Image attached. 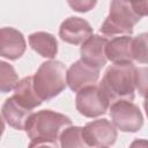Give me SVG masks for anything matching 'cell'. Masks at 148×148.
<instances>
[{
    "instance_id": "6da1fadb",
    "label": "cell",
    "mask_w": 148,
    "mask_h": 148,
    "mask_svg": "<svg viewBox=\"0 0 148 148\" xmlns=\"http://www.w3.org/2000/svg\"><path fill=\"white\" fill-rule=\"evenodd\" d=\"M71 125L69 117L52 110H40L31 113L24 131L30 139V147H59L62 131Z\"/></svg>"
},
{
    "instance_id": "7a4b0ae2",
    "label": "cell",
    "mask_w": 148,
    "mask_h": 148,
    "mask_svg": "<svg viewBox=\"0 0 148 148\" xmlns=\"http://www.w3.org/2000/svg\"><path fill=\"white\" fill-rule=\"evenodd\" d=\"M136 67L133 62L109 66L98 84L110 105L117 101H133L135 92Z\"/></svg>"
},
{
    "instance_id": "3957f363",
    "label": "cell",
    "mask_w": 148,
    "mask_h": 148,
    "mask_svg": "<svg viewBox=\"0 0 148 148\" xmlns=\"http://www.w3.org/2000/svg\"><path fill=\"white\" fill-rule=\"evenodd\" d=\"M67 86V69L59 60L43 62L34 75V87L43 101L58 96Z\"/></svg>"
},
{
    "instance_id": "277c9868",
    "label": "cell",
    "mask_w": 148,
    "mask_h": 148,
    "mask_svg": "<svg viewBox=\"0 0 148 148\" xmlns=\"http://www.w3.org/2000/svg\"><path fill=\"white\" fill-rule=\"evenodd\" d=\"M141 20L125 0H112L110 13L102 23L99 31L104 36L132 35L134 25Z\"/></svg>"
},
{
    "instance_id": "5b68a950",
    "label": "cell",
    "mask_w": 148,
    "mask_h": 148,
    "mask_svg": "<svg viewBox=\"0 0 148 148\" xmlns=\"http://www.w3.org/2000/svg\"><path fill=\"white\" fill-rule=\"evenodd\" d=\"M75 106L80 114L87 118H96L106 113L110 103L99 86L92 84L76 92Z\"/></svg>"
},
{
    "instance_id": "8992f818",
    "label": "cell",
    "mask_w": 148,
    "mask_h": 148,
    "mask_svg": "<svg viewBox=\"0 0 148 148\" xmlns=\"http://www.w3.org/2000/svg\"><path fill=\"white\" fill-rule=\"evenodd\" d=\"M113 125L121 132H138L143 125L142 113L132 101H117L110 105Z\"/></svg>"
},
{
    "instance_id": "52a82bcc",
    "label": "cell",
    "mask_w": 148,
    "mask_h": 148,
    "mask_svg": "<svg viewBox=\"0 0 148 148\" xmlns=\"http://www.w3.org/2000/svg\"><path fill=\"white\" fill-rule=\"evenodd\" d=\"M84 142L88 147H110L118 136L116 126L108 119H97L86 124L82 130Z\"/></svg>"
},
{
    "instance_id": "ba28073f",
    "label": "cell",
    "mask_w": 148,
    "mask_h": 148,
    "mask_svg": "<svg viewBox=\"0 0 148 148\" xmlns=\"http://www.w3.org/2000/svg\"><path fill=\"white\" fill-rule=\"evenodd\" d=\"M99 79V68L92 67L82 59L76 60L67 69V86L74 92L96 84Z\"/></svg>"
},
{
    "instance_id": "9c48e42d",
    "label": "cell",
    "mask_w": 148,
    "mask_h": 148,
    "mask_svg": "<svg viewBox=\"0 0 148 148\" xmlns=\"http://www.w3.org/2000/svg\"><path fill=\"white\" fill-rule=\"evenodd\" d=\"M92 35V28L88 21L77 16L66 18L59 28V37L68 44H82Z\"/></svg>"
},
{
    "instance_id": "30bf717a",
    "label": "cell",
    "mask_w": 148,
    "mask_h": 148,
    "mask_svg": "<svg viewBox=\"0 0 148 148\" xmlns=\"http://www.w3.org/2000/svg\"><path fill=\"white\" fill-rule=\"evenodd\" d=\"M27 49L24 36L21 31L12 27H5L0 30V54L9 60H17L23 56Z\"/></svg>"
},
{
    "instance_id": "8fae6325",
    "label": "cell",
    "mask_w": 148,
    "mask_h": 148,
    "mask_svg": "<svg viewBox=\"0 0 148 148\" xmlns=\"http://www.w3.org/2000/svg\"><path fill=\"white\" fill-rule=\"evenodd\" d=\"M108 42L109 39L106 37L92 34L88 39H86L81 44L80 47L81 59L88 65L101 69L106 64L108 60L105 54Z\"/></svg>"
},
{
    "instance_id": "7c38bea8",
    "label": "cell",
    "mask_w": 148,
    "mask_h": 148,
    "mask_svg": "<svg viewBox=\"0 0 148 148\" xmlns=\"http://www.w3.org/2000/svg\"><path fill=\"white\" fill-rule=\"evenodd\" d=\"M132 44L133 38L131 37V35H123L111 38L108 42L105 49L108 60L113 64L132 62L134 60Z\"/></svg>"
},
{
    "instance_id": "4fadbf2b",
    "label": "cell",
    "mask_w": 148,
    "mask_h": 148,
    "mask_svg": "<svg viewBox=\"0 0 148 148\" xmlns=\"http://www.w3.org/2000/svg\"><path fill=\"white\" fill-rule=\"evenodd\" d=\"M32 111L22 106L17 103L13 97L7 98L1 108V117L2 119L13 128L23 131L25 130L27 121L31 116Z\"/></svg>"
},
{
    "instance_id": "5bb4252c",
    "label": "cell",
    "mask_w": 148,
    "mask_h": 148,
    "mask_svg": "<svg viewBox=\"0 0 148 148\" xmlns=\"http://www.w3.org/2000/svg\"><path fill=\"white\" fill-rule=\"evenodd\" d=\"M17 103L22 106L34 110L35 108L39 106L43 99L38 96L34 87V76H25L18 81L14 89V94L12 96Z\"/></svg>"
},
{
    "instance_id": "9a60e30c",
    "label": "cell",
    "mask_w": 148,
    "mask_h": 148,
    "mask_svg": "<svg viewBox=\"0 0 148 148\" xmlns=\"http://www.w3.org/2000/svg\"><path fill=\"white\" fill-rule=\"evenodd\" d=\"M29 44L34 51L43 58L52 59L58 53V42L52 34L45 31H36L29 35Z\"/></svg>"
},
{
    "instance_id": "2e32d148",
    "label": "cell",
    "mask_w": 148,
    "mask_h": 148,
    "mask_svg": "<svg viewBox=\"0 0 148 148\" xmlns=\"http://www.w3.org/2000/svg\"><path fill=\"white\" fill-rule=\"evenodd\" d=\"M83 127L80 126H68L66 127L61 135H60V147L62 148H71V147H88L84 142L83 134H82Z\"/></svg>"
},
{
    "instance_id": "e0dca14e",
    "label": "cell",
    "mask_w": 148,
    "mask_h": 148,
    "mask_svg": "<svg viewBox=\"0 0 148 148\" xmlns=\"http://www.w3.org/2000/svg\"><path fill=\"white\" fill-rule=\"evenodd\" d=\"M18 81L15 68L6 61H0V91L2 94L9 92L15 89Z\"/></svg>"
},
{
    "instance_id": "ac0fdd59",
    "label": "cell",
    "mask_w": 148,
    "mask_h": 148,
    "mask_svg": "<svg viewBox=\"0 0 148 148\" xmlns=\"http://www.w3.org/2000/svg\"><path fill=\"white\" fill-rule=\"evenodd\" d=\"M133 57L139 64L148 65V32L139 34L133 38Z\"/></svg>"
},
{
    "instance_id": "d6986e66",
    "label": "cell",
    "mask_w": 148,
    "mask_h": 148,
    "mask_svg": "<svg viewBox=\"0 0 148 148\" xmlns=\"http://www.w3.org/2000/svg\"><path fill=\"white\" fill-rule=\"evenodd\" d=\"M135 87L140 96L148 98V67H139L135 73Z\"/></svg>"
},
{
    "instance_id": "ffe728a7",
    "label": "cell",
    "mask_w": 148,
    "mask_h": 148,
    "mask_svg": "<svg viewBox=\"0 0 148 148\" xmlns=\"http://www.w3.org/2000/svg\"><path fill=\"white\" fill-rule=\"evenodd\" d=\"M67 3L75 12L87 13L96 6L97 0H67Z\"/></svg>"
},
{
    "instance_id": "44dd1931",
    "label": "cell",
    "mask_w": 148,
    "mask_h": 148,
    "mask_svg": "<svg viewBox=\"0 0 148 148\" xmlns=\"http://www.w3.org/2000/svg\"><path fill=\"white\" fill-rule=\"evenodd\" d=\"M139 16H148V0H125Z\"/></svg>"
},
{
    "instance_id": "7402d4cb",
    "label": "cell",
    "mask_w": 148,
    "mask_h": 148,
    "mask_svg": "<svg viewBox=\"0 0 148 148\" xmlns=\"http://www.w3.org/2000/svg\"><path fill=\"white\" fill-rule=\"evenodd\" d=\"M143 108H145L146 114H147V117H148V98L145 99V102H143Z\"/></svg>"
}]
</instances>
